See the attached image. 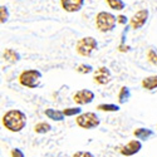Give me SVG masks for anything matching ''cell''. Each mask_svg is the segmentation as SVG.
I'll return each instance as SVG.
<instances>
[{"instance_id": "obj_1", "label": "cell", "mask_w": 157, "mask_h": 157, "mask_svg": "<svg viewBox=\"0 0 157 157\" xmlns=\"http://www.w3.org/2000/svg\"><path fill=\"white\" fill-rule=\"evenodd\" d=\"M3 126L10 132H20L27 126V116L20 109H10L3 116Z\"/></svg>"}, {"instance_id": "obj_2", "label": "cell", "mask_w": 157, "mask_h": 157, "mask_svg": "<svg viewBox=\"0 0 157 157\" xmlns=\"http://www.w3.org/2000/svg\"><path fill=\"white\" fill-rule=\"evenodd\" d=\"M117 24V18L108 11H99L96 17V25L97 29L102 33H108L114 29Z\"/></svg>"}, {"instance_id": "obj_3", "label": "cell", "mask_w": 157, "mask_h": 157, "mask_svg": "<svg viewBox=\"0 0 157 157\" xmlns=\"http://www.w3.org/2000/svg\"><path fill=\"white\" fill-rule=\"evenodd\" d=\"M42 73L36 69H27L23 71L19 75V82L21 86L27 88H36L40 84Z\"/></svg>"}, {"instance_id": "obj_4", "label": "cell", "mask_w": 157, "mask_h": 157, "mask_svg": "<svg viewBox=\"0 0 157 157\" xmlns=\"http://www.w3.org/2000/svg\"><path fill=\"white\" fill-rule=\"evenodd\" d=\"M97 47H98V43L93 36H84L77 42L75 50L82 57H90L93 52L97 49Z\"/></svg>"}, {"instance_id": "obj_5", "label": "cell", "mask_w": 157, "mask_h": 157, "mask_svg": "<svg viewBox=\"0 0 157 157\" xmlns=\"http://www.w3.org/2000/svg\"><path fill=\"white\" fill-rule=\"evenodd\" d=\"M75 122L81 128H84V129L97 128L99 126V123H101L98 116L94 112H84V113L79 114L75 118Z\"/></svg>"}, {"instance_id": "obj_6", "label": "cell", "mask_w": 157, "mask_h": 157, "mask_svg": "<svg viewBox=\"0 0 157 157\" xmlns=\"http://www.w3.org/2000/svg\"><path fill=\"white\" fill-rule=\"evenodd\" d=\"M147 19H148V10L141 9L136 14L132 15V18L129 19V24H131V27H132V29H141L143 25L146 24Z\"/></svg>"}, {"instance_id": "obj_7", "label": "cell", "mask_w": 157, "mask_h": 157, "mask_svg": "<svg viewBox=\"0 0 157 157\" xmlns=\"http://www.w3.org/2000/svg\"><path fill=\"white\" fill-rule=\"evenodd\" d=\"M111 78H112V74L107 67H99L93 73V81H94V83H97L99 86H104V84L109 83Z\"/></svg>"}, {"instance_id": "obj_8", "label": "cell", "mask_w": 157, "mask_h": 157, "mask_svg": "<svg viewBox=\"0 0 157 157\" xmlns=\"http://www.w3.org/2000/svg\"><path fill=\"white\" fill-rule=\"evenodd\" d=\"M93 99H94V93L89 89H81V90H78V92H75L73 94V101L77 104H79V106L92 103Z\"/></svg>"}, {"instance_id": "obj_9", "label": "cell", "mask_w": 157, "mask_h": 157, "mask_svg": "<svg viewBox=\"0 0 157 157\" xmlns=\"http://www.w3.org/2000/svg\"><path fill=\"white\" fill-rule=\"evenodd\" d=\"M142 150V143L141 141L138 140H132L129 141L126 146L121 147V153L126 157H129V156H133L136 153H138L140 151Z\"/></svg>"}, {"instance_id": "obj_10", "label": "cell", "mask_w": 157, "mask_h": 157, "mask_svg": "<svg viewBox=\"0 0 157 157\" xmlns=\"http://www.w3.org/2000/svg\"><path fill=\"white\" fill-rule=\"evenodd\" d=\"M60 5L65 11L75 13L83 8L84 0H60Z\"/></svg>"}, {"instance_id": "obj_11", "label": "cell", "mask_w": 157, "mask_h": 157, "mask_svg": "<svg viewBox=\"0 0 157 157\" xmlns=\"http://www.w3.org/2000/svg\"><path fill=\"white\" fill-rule=\"evenodd\" d=\"M133 135H135V137L137 138V140H142V141H147V140H150L151 137H153V135H155V132L152 129H150V128H136L135 131H133Z\"/></svg>"}, {"instance_id": "obj_12", "label": "cell", "mask_w": 157, "mask_h": 157, "mask_svg": "<svg viewBox=\"0 0 157 157\" xmlns=\"http://www.w3.org/2000/svg\"><path fill=\"white\" fill-rule=\"evenodd\" d=\"M44 114L48 117L49 120L58 121V122L63 121L64 117H65L64 113H63V111H58V109H54V108H48V109H45V111H44Z\"/></svg>"}, {"instance_id": "obj_13", "label": "cell", "mask_w": 157, "mask_h": 157, "mask_svg": "<svg viewBox=\"0 0 157 157\" xmlns=\"http://www.w3.org/2000/svg\"><path fill=\"white\" fill-rule=\"evenodd\" d=\"M3 58L9 63H17L20 59V56L14 49H5L3 53Z\"/></svg>"}, {"instance_id": "obj_14", "label": "cell", "mask_w": 157, "mask_h": 157, "mask_svg": "<svg viewBox=\"0 0 157 157\" xmlns=\"http://www.w3.org/2000/svg\"><path fill=\"white\" fill-rule=\"evenodd\" d=\"M142 87L147 90H153L157 88V75H150L142 79Z\"/></svg>"}, {"instance_id": "obj_15", "label": "cell", "mask_w": 157, "mask_h": 157, "mask_svg": "<svg viewBox=\"0 0 157 157\" xmlns=\"http://www.w3.org/2000/svg\"><path fill=\"white\" fill-rule=\"evenodd\" d=\"M50 129H52V126L48 122H39V123H36L34 126V132L35 133H40V135L48 133Z\"/></svg>"}, {"instance_id": "obj_16", "label": "cell", "mask_w": 157, "mask_h": 157, "mask_svg": "<svg viewBox=\"0 0 157 157\" xmlns=\"http://www.w3.org/2000/svg\"><path fill=\"white\" fill-rule=\"evenodd\" d=\"M97 109L103 111V112H117V111H120V106L118 104H113V103H102V104H98Z\"/></svg>"}, {"instance_id": "obj_17", "label": "cell", "mask_w": 157, "mask_h": 157, "mask_svg": "<svg viewBox=\"0 0 157 157\" xmlns=\"http://www.w3.org/2000/svg\"><path fill=\"white\" fill-rule=\"evenodd\" d=\"M131 97V92H129V88L128 87H122L120 89V93H118V103L122 104V103H126Z\"/></svg>"}, {"instance_id": "obj_18", "label": "cell", "mask_w": 157, "mask_h": 157, "mask_svg": "<svg viewBox=\"0 0 157 157\" xmlns=\"http://www.w3.org/2000/svg\"><path fill=\"white\" fill-rule=\"evenodd\" d=\"M106 2H107L108 6L111 9H113V10H118L120 11V10H123L124 6H126L123 0H106Z\"/></svg>"}, {"instance_id": "obj_19", "label": "cell", "mask_w": 157, "mask_h": 157, "mask_svg": "<svg viewBox=\"0 0 157 157\" xmlns=\"http://www.w3.org/2000/svg\"><path fill=\"white\" fill-rule=\"evenodd\" d=\"M63 113H64V116L65 117H72V116H79V114H82V108L81 107H72V108H65L64 111H63Z\"/></svg>"}, {"instance_id": "obj_20", "label": "cell", "mask_w": 157, "mask_h": 157, "mask_svg": "<svg viewBox=\"0 0 157 157\" xmlns=\"http://www.w3.org/2000/svg\"><path fill=\"white\" fill-rule=\"evenodd\" d=\"M77 72L81 74H88V73L93 72V68H92V65H89V64H81V65H78Z\"/></svg>"}, {"instance_id": "obj_21", "label": "cell", "mask_w": 157, "mask_h": 157, "mask_svg": "<svg viewBox=\"0 0 157 157\" xmlns=\"http://www.w3.org/2000/svg\"><path fill=\"white\" fill-rule=\"evenodd\" d=\"M147 59L153 65H157V50L156 49H148V52H147Z\"/></svg>"}, {"instance_id": "obj_22", "label": "cell", "mask_w": 157, "mask_h": 157, "mask_svg": "<svg viewBox=\"0 0 157 157\" xmlns=\"http://www.w3.org/2000/svg\"><path fill=\"white\" fill-rule=\"evenodd\" d=\"M9 19V11H8V8L2 5L0 6V21H2V24L6 23Z\"/></svg>"}, {"instance_id": "obj_23", "label": "cell", "mask_w": 157, "mask_h": 157, "mask_svg": "<svg viewBox=\"0 0 157 157\" xmlns=\"http://www.w3.org/2000/svg\"><path fill=\"white\" fill-rule=\"evenodd\" d=\"M73 157H94V155L89 151H78L73 155Z\"/></svg>"}, {"instance_id": "obj_24", "label": "cell", "mask_w": 157, "mask_h": 157, "mask_svg": "<svg viewBox=\"0 0 157 157\" xmlns=\"http://www.w3.org/2000/svg\"><path fill=\"white\" fill-rule=\"evenodd\" d=\"M10 155H11V157H24V152L19 148H13Z\"/></svg>"}, {"instance_id": "obj_25", "label": "cell", "mask_w": 157, "mask_h": 157, "mask_svg": "<svg viewBox=\"0 0 157 157\" xmlns=\"http://www.w3.org/2000/svg\"><path fill=\"white\" fill-rule=\"evenodd\" d=\"M117 23L126 24V23H127V17H124V15H118V17H117Z\"/></svg>"}]
</instances>
